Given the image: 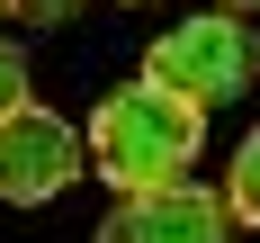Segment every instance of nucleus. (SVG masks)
Segmentation results:
<instances>
[{
	"instance_id": "nucleus-4",
	"label": "nucleus",
	"mask_w": 260,
	"mask_h": 243,
	"mask_svg": "<svg viewBox=\"0 0 260 243\" xmlns=\"http://www.w3.org/2000/svg\"><path fill=\"white\" fill-rule=\"evenodd\" d=\"M224 198L198 180H161V189H135V198H117L99 225V243H224Z\"/></svg>"
},
{
	"instance_id": "nucleus-6",
	"label": "nucleus",
	"mask_w": 260,
	"mask_h": 243,
	"mask_svg": "<svg viewBox=\"0 0 260 243\" xmlns=\"http://www.w3.org/2000/svg\"><path fill=\"white\" fill-rule=\"evenodd\" d=\"M0 18H18V27H72L81 0H0Z\"/></svg>"
},
{
	"instance_id": "nucleus-2",
	"label": "nucleus",
	"mask_w": 260,
	"mask_h": 243,
	"mask_svg": "<svg viewBox=\"0 0 260 243\" xmlns=\"http://www.w3.org/2000/svg\"><path fill=\"white\" fill-rule=\"evenodd\" d=\"M260 72V45L251 27L234 18V9H198V18H180L161 45H144V81H161V90H180L188 108H224L242 99Z\"/></svg>"
},
{
	"instance_id": "nucleus-8",
	"label": "nucleus",
	"mask_w": 260,
	"mask_h": 243,
	"mask_svg": "<svg viewBox=\"0 0 260 243\" xmlns=\"http://www.w3.org/2000/svg\"><path fill=\"white\" fill-rule=\"evenodd\" d=\"M215 9H234V18H260V0H215Z\"/></svg>"
},
{
	"instance_id": "nucleus-5",
	"label": "nucleus",
	"mask_w": 260,
	"mask_h": 243,
	"mask_svg": "<svg viewBox=\"0 0 260 243\" xmlns=\"http://www.w3.org/2000/svg\"><path fill=\"white\" fill-rule=\"evenodd\" d=\"M215 198H224V216H234V225H251V234H260V126L234 144V171H224V189H215Z\"/></svg>"
},
{
	"instance_id": "nucleus-1",
	"label": "nucleus",
	"mask_w": 260,
	"mask_h": 243,
	"mask_svg": "<svg viewBox=\"0 0 260 243\" xmlns=\"http://www.w3.org/2000/svg\"><path fill=\"white\" fill-rule=\"evenodd\" d=\"M207 144V108H188L180 90L161 81H117L99 108H90V162H99L108 189H161V180H188V162Z\"/></svg>"
},
{
	"instance_id": "nucleus-3",
	"label": "nucleus",
	"mask_w": 260,
	"mask_h": 243,
	"mask_svg": "<svg viewBox=\"0 0 260 243\" xmlns=\"http://www.w3.org/2000/svg\"><path fill=\"white\" fill-rule=\"evenodd\" d=\"M72 180H81V135H72V117H54V108H36V99L0 108V198L45 207V198H63Z\"/></svg>"
},
{
	"instance_id": "nucleus-7",
	"label": "nucleus",
	"mask_w": 260,
	"mask_h": 243,
	"mask_svg": "<svg viewBox=\"0 0 260 243\" xmlns=\"http://www.w3.org/2000/svg\"><path fill=\"white\" fill-rule=\"evenodd\" d=\"M18 99H27V54L0 36V108H18Z\"/></svg>"
}]
</instances>
